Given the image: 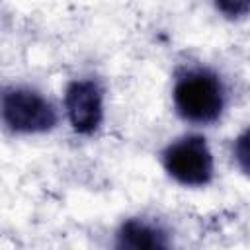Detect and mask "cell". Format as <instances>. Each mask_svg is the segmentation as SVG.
<instances>
[{
	"mask_svg": "<svg viewBox=\"0 0 250 250\" xmlns=\"http://www.w3.org/2000/svg\"><path fill=\"white\" fill-rule=\"evenodd\" d=\"M166 174L188 188H203L211 184L215 166L207 139L201 135H184L164 146L160 152Z\"/></svg>",
	"mask_w": 250,
	"mask_h": 250,
	"instance_id": "3957f363",
	"label": "cell"
},
{
	"mask_svg": "<svg viewBox=\"0 0 250 250\" xmlns=\"http://www.w3.org/2000/svg\"><path fill=\"white\" fill-rule=\"evenodd\" d=\"M232 156H234L236 166L246 176H250V129H244L236 137V141L232 145Z\"/></svg>",
	"mask_w": 250,
	"mask_h": 250,
	"instance_id": "8992f818",
	"label": "cell"
},
{
	"mask_svg": "<svg viewBox=\"0 0 250 250\" xmlns=\"http://www.w3.org/2000/svg\"><path fill=\"white\" fill-rule=\"evenodd\" d=\"M2 121L16 135H37L53 131L59 115L43 94L25 86H8L2 92Z\"/></svg>",
	"mask_w": 250,
	"mask_h": 250,
	"instance_id": "7a4b0ae2",
	"label": "cell"
},
{
	"mask_svg": "<svg viewBox=\"0 0 250 250\" xmlns=\"http://www.w3.org/2000/svg\"><path fill=\"white\" fill-rule=\"evenodd\" d=\"M215 8L227 20H240L250 14V0H215Z\"/></svg>",
	"mask_w": 250,
	"mask_h": 250,
	"instance_id": "52a82bcc",
	"label": "cell"
},
{
	"mask_svg": "<svg viewBox=\"0 0 250 250\" xmlns=\"http://www.w3.org/2000/svg\"><path fill=\"white\" fill-rule=\"evenodd\" d=\"M172 100L176 113L193 125H211L227 105V88L207 66H186L176 72Z\"/></svg>",
	"mask_w": 250,
	"mask_h": 250,
	"instance_id": "6da1fadb",
	"label": "cell"
},
{
	"mask_svg": "<svg viewBox=\"0 0 250 250\" xmlns=\"http://www.w3.org/2000/svg\"><path fill=\"white\" fill-rule=\"evenodd\" d=\"M170 244V232L160 223L143 217L123 221L115 232V246L121 250H166Z\"/></svg>",
	"mask_w": 250,
	"mask_h": 250,
	"instance_id": "5b68a950",
	"label": "cell"
},
{
	"mask_svg": "<svg viewBox=\"0 0 250 250\" xmlns=\"http://www.w3.org/2000/svg\"><path fill=\"white\" fill-rule=\"evenodd\" d=\"M64 109L70 127L78 135H94L104 119V90L94 78L68 82L64 90Z\"/></svg>",
	"mask_w": 250,
	"mask_h": 250,
	"instance_id": "277c9868",
	"label": "cell"
}]
</instances>
